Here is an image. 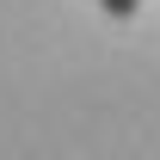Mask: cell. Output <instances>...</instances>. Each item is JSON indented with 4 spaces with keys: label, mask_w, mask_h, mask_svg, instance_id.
Listing matches in <instances>:
<instances>
[{
    "label": "cell",
    "mask_w": 160,
    "mask_h": 160,
    "mask_svg": "<svg viewBox=\"0 0 160 160\" xmlns=\"http://www.w3.org/2000/svg\"><path fill=\"white\" fill-rule=\"evenodd\" d=\"M99 6L111 12V19H136V6H142V0H99Z\"/></svg>",
    "instance_id": "1"
}]
</instances>
